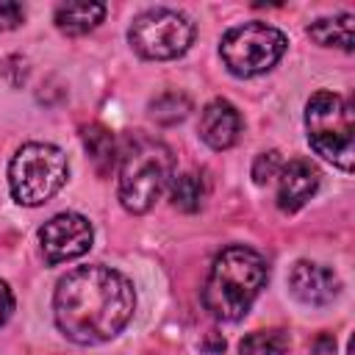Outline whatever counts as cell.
I'll use <instances>...</instances> for the list:
<instances>
[{
  "label": "cell",
  "instance_id": "obj_5",
  "mask_svg": "<svg viewBox=\"0 0 355 355\" xmlns=\"http://www.w3.org/2000/svg\"><path fill=\"white\" fill-rule=\"evenodd\" d=\"M69 164L61 147L47 141L22 144L8 161V189L19 205H44L67 183Z\"/></svg>",
  "mask_w": 355,
  "mask_h": 355
},
{
  "label": "cell",
  "instance_id": "obj_4",
  "mask_svg": "<svg viewBox=\"0 0 355 355\" xmlns=\"http://www.w3.org/2000/svg\"><path fill=\"white\" fill-rule=\"evenodd\" d=\"M305 128L308 141L333 166L349 172L355 164V122L352 105L327 89H319L305 103Z\"/></svg>",
  "mask_w": 355,
  "mask_h": 355
},
{
  "label": "cell",
  "instance_id": "obj_10",
  "mask_svg": "<svg viewBox=\"0 0 355 355\" xmlns=\"http://www.w3.org/2000/svg\"><path fill=\"white\" fill-rule=\"evenodd\" d=\"M277 178H280V183H277V205H280V211L294 214L316 194L322 172H319V166L313 161L294 158V161L283 164Z\"/></svg>",
  "mask_w": 355,
  "mask_h": 355
},
{
  "label": "cell",
  "instance_id": "obj_17",
  "mask_svg": "<svg viewBox=\"0 0 355 355\" xmlns=\"http://www.w3.org/2000/svg\"><path fill=\"white\" fill-rule=\"evenodd\" d=\"M189 111H191V103L180 92H164L150 103V116L161 125H175L180 119H186Z\"/></svg>",
  "mask_w": 355,
  "mask_h": 355
},
{
  "label": "cell",
  "instance_id": "obj_16",
  "mask_svg": "<svg viewBox=\"0 0 355 355\" xmlns=\"http://www.w3.org/2000/svg\"><path fill=\"white\" fill-rule=\"evenodd\" d=\"M288 349V333L280 327L269 330H255L241 338L239 355H286Z\"/></svg>",
  "mask_w": 355,
  "mask_h": 355
},
{
  "label": "cell",
  "instance_id": "obj_14",
  "mask_svg": "<svg viewBox=\"0 0 355 355\" xmlns=\"http://www.w3.org/2000/svg\"><path fill=\"white\" fill-rule=\"evenodd\" d=\"M352 25H355L352 14L322 17V19L308 25V36L322 47H341L349 53L352 50Z\"/></svg>",
  "mask_w": 355,
  "mask_h": 355
},
{
  "label": "cell",
  "instance_id": "obj_8",
  "mask_svg": "<svg viewBox=\"0 0 355 355\" xmlns=\"http://www.w3.org/2000/svg\"><path fill=\"white\" fill-rule=\"evenodd\" d=\"M94 239L92 222L80 214H55L53 219H47L39 230V244H42V255L50 266L55 263H67L80 258L83 252H89Z\"/></svg>",
  "mask_w": 355,
  "mask_h": 355
},
{
  "label": "cell",
  "instance_id": "obj_18",
  "mask_svg": "<svg viewBox=\"0 0 355 355\" xmlns=\"http://www.w3.org/2000/svg\"><path fill=\"white\" fill-rule=\"evenodd\" d=\"M280 169H283V158H280L277 150L261 153V155L255 158V164H252V180H255L258 186H263V183H269L272 178H277Z\"/></svg>",
  "mask_w": 355,
  "mask_h": 355
},
{
  "label": "cell",
  "instance_id": "obj_7",
  "mask_svg": "<svg viewBox=\"0 0 355 355\" xmlns=\"http://www.w3.org/2000/svg\"><path fill=\"white\" fill-rule=\"evenodd\" d=\"M194 22L175 8H147L141 11L130 31L128 42L130 47L150 61H169L183 55L194 42Z\"/></svg>",
  "mask_w": 355,
  "mask_h": 355
},
{
  "label": "cell",
  "instance_id": "obj_12",
  "mask_svg": "<svg viewBox=\"0 0 355 355\" xmlns=\"http://www.w3.org/2000/svg\"><path fill=\"white\" fill-rule=\"evenodd\" d=\"M105 17V6L94 0H72L55 8V28L67 36H83L94 31Z\"/></svg>",
  "mask_w": 355,
  "mask_h": 355
},
{
  "label": "cell",
  "instance_id": "obj_20",
  "mask_svg": "<svg viewBox=\"0 0 355 355\" xmlns=\"http://www.w3.org/2000/svg\"><path fill=\"white\" fill-rule=\"evenodd\" d=\"M11 311H14V294H11L8 283H6V280H0V327L8 322Z\"/></svg>",
  "mask_w": 355,
  "mask_h": 355
},
{
  "label": "cell",
  "instance_id": "obj_9",
  "mask_svg": "<svg viewBox=\"0 0 355 355\" xmlns=\"http://www.w3.org/2000/svg\"><path fill=\"white\" fill-rule=\"evenodd\" d=\"M288 288L291 294L302 302V305H313V308H322V305H330L338 291H341V280L338 275L324 266V263H313V261H300L294 263L291 275H288Z\"/></svg>",
  "mask_w": 355,
  "mask_h": 355
},
{
  "label": "cell",
  "instance_id": "obj_6",
  "mask_svg": "<svg viewBox=\"0 0 355 355\" xmlns=\"http://www.w3.org/2000/svg\"><path fill=\"white\" fill-rule=\"evenodd\" d=\"M288 47V39L283 31L266 22H244L230 28L222 36L219 53L225 67L236 78H255L266 69H272Z\"/></svg>",
  "mask_w": 355,
  "mask_h": 355
},
{
  "label": "cell",
  "instance_id": "obj_19",
  "mask_svg": "<svg viewBox=\"0 0 355 355\" xmlns=\"http://www.w3.org/2000/svg\"><path fill=\"white\" fill-rule=\"evenodd\" d=\"M22 19H25V8L19 3H11V0L0 3V31H14L22 25Z\"/></svg>",
  "mask_w": 355,
  "mask_h": 355
},
{
  "label": "cell",
  "instance_id": "obj_15",
  "mask_svg": "<svg viewBox=\"0 0 355 355\" xmlns=\"http://www.w3.org/2000/svg\"><path fill=\"white\" fill-rule=\"evenodd\" d=\"M169 197H172V205L186 211V214H194L202 208V200H205V183L194 175V172H183V175H172L169 180Z\"/></svg>",
  "mask_w": 355,
  "mask_h": 355
},
{
  "label": "cell",
  "instance_id": "obj_3",
  "mask_svg": "<svg viewBox=\"0 0 355 355\" xmlns=\"http://www.w3.org/2000/svg\"><path fill=\"white\" fill-rule=\"evenodd\" d=\"M172 180V153L164 141L136 133L119 150V202L130 214H147Z\"/></svg>",
  "mask_w": 355,
  "mask_h": 355
},
{
  "label": "cell",
  "instance_id": "obj_2",
  "mask_svg": "<svg viewBox=\"0 0 355 355\" xmlns=\"http://www.w3.org/2000/svg\"><path fill=\"white\" fill-rule=\"evenodd\" d=\"M266 277L269 269L261 252L233 244L214 258L202 288V302L216 319L239 322L266 286Z\"/></svg>",
  "mask_w": 355,
  "mask_h": 355
},
{
  "label": "cell",
  "instance_id": "obj_1",
  "mask_svg": "<svg viewBox=\"0 0 355 355\" xmlns=\"http://www.w3.org/2000/svg\"><path fill=\"white\" fill-rule=\"evenodd\" d=\"M136 308L133 283L103 263L78 266L67 272L53 294V313L58 330L75 344L111 341L130 322Z\"/></svg>",
  "mask_w": 355,
  "mask_h": 355
},
{
  "label": "cell",
  "instance_id": "obj_21",
  "mask_svg": "<svg viewBox=\"0 0 355 355\" xmlns=\"http://www.w3.org/2000/svg\"><path fill=\"white\" fill-rule=\"evenodd\" d=\"M205 347H208V355H219L225 349V338H219L216 333H211L208 341H205Z\"/></svg>",
  "mask_w": 355,
  "mask_h": 355
},
{
  "label": "cell",
  "instance_id": "obj_11",
  "mask_svg": "<svg viewBox=\"0 0 355 355\" xmlns=\"http://www.w3.org/2000/svg\"><path fill=\"white\" fill-rule=\"evenodd\" d=\"M200 139L211 147V150H227L239 141L241 133V114L230 100H211L202 111H200Z\"/></svg>",
  "mask_w": 355,
  "mask_h": 355
},
{
  "label": "cell",
  "instance_id": "obj_13",
  "mask_svg": "<svg viewBox=\"0 0 355 355\" xmlns=\"http://www.w3.org/2000/svg\"><path fill=\"white\" fill-rule=\"evenodd\" d=\"M80 136H83V147H86L94 169L100 175H108L114 169L116 158H119V147L114 141V133L108 128H103V125L94 122V125H86Z\"/></svg>",
  "mask_w": 355,
  "mask_h": 355
}]
</instances>
